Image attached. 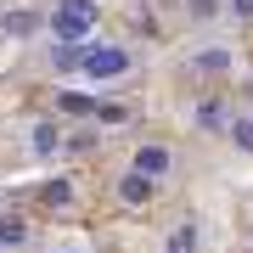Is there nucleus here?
I'll return each mask as SVG.
<instances>
[{
    "mask_svg": "<svg viewBox=\"0 0 253 253\" xmlns=\"http://www.w3.org/2000/svg\"><path fill=\"white\" fill-rule=\"evenodd\" d=\"M96 23H101V0H56L45 11V34L51 40H73V45H84L96 34Z\"/></svg>",
    "mask_w": 253,
    "mask_h": 253,
    "instance_id": "nucleus-1",
    "label": "nucleus"
},
{
    "mask_svg": "<svg viewBox=\"0 0 253 253\" xmlns=\"http://www.w3.org/2000/svg\"><path fill=\"white\" fill-rule=\"evenodd\" d=\"M79 73L90 84H118V79H129L135 73V51L129 45H118V40H84V62H79Z\"/></svg>",
    "mask_w": 253,
    "mask_h": 253,
    "instance_id": "nucleus-2",
    "label": "nucleus"
},
{
    "mask_svg": "<svg viewBox=\"0 0 253 253\" xmlns=\"http://www.w3.org/2000/svg\"><path fill=\"white\" fill-rule=\"evenodd\" d=\"M186 68L197 73V79H225V73H236V45H225V40H203V45L186 51Z\"/></svg>",
    "mask_w": 253,
    "mask_h": 253,
    "instance_id": "nucleus-3",
    "label": "nucleus"
},
{
    "mask_svg": "<svg viewBox=\"0 0 253 253\" xmlns=\"http://www.w3.org/2000/svg\"><path fill=\"white\" fill-rule=\"evenodd\" d=\"M129 169L146 174V180H169V174H174V152H169L163 141H141L135 158H129Z\"/></svg>",
    "mask_w": 253,
    "mask_h": 253,
    "instance_id": "nucleus-4",
    "label": "nucleus"
},
{
    "mask_svg": "<svg viewBox=\"0 0 253 253\" xmlns=\"http://www.w3.org/2000/svg\"><path fill=\"white\" fill-rule=\"evenodd\" d=\"M62 124H56V118H34V124H28V152L34 158H56L62 152Z\"/></svg>",
    "mask_w": 253,
    "mask_h": 253,
    "instance_id": "nucleus-5",
    "label": "nucleus"
},
{
    "mask_svg": "<svg viewBox=\"0 0 253 253\" xmlns=\"http://www.w3.org/2000/svg\"><path fill=\"white\" fill-rule=\"evenodd\" d=\"M40 28H45V17H40L34 6H17V11H6V17H0V34L17 40V45H23V40H34Z\"/></svg>",
    "mask_w": 253,
    "mask_h": 253,
    "instance_id": "nucleus-6",
    "label": "nucleus"
},
{
    "mask_svg": "<svg viewBox=\"0 0 253 253\" xmlns=\"http://www.w3.org/2000/svg\"><path fill=\"white\" fill-rule=\"evenodd\" d=\"M163 253H203V225H197V219H174V225H169V236H163Z\"/></svg>",
    "mask_w": 253,
    "mask_h": 253,
    "instance_id": "nucleus-7",
    "label": "nucleus"
},
{
    "mask_svg": "<svg viewBox=\"0 0 253 253\" xmlns=\"http://www.w3.org/2000/svg\"><path fill=\"white\" fill-rule=\"evenodd\" d=\"M152 186H158V180L124 169V174H118V203H124V208H146V203H152Z\"/></svg>",
    "mask_w": 253,
    "mask_h": 253,
    "instance_id": "nucleus-8",
    "label": "nucleus"
},
{
    "mask_svg": "<svg viewBox=\"0 0 253 253\" xmlns=\"http://www.w3.org/2000/svg\"><path fill=\"white\" fill-rule=\"evenodd\" d=\"M219 135H225V146H231V152H248V158H253V113H231Z\"/></svg>",
    "mask_w": 253,
    "mask_h": 253,
    "instance_id": "nucleus-9",
    "label": "nucleus"
},
{
    "mask_svg": "<svg viewBox=\"0 0 253 253\" xmlns=\"http://www.w3.org/2000/svg\"><path fill=\"white\" fill-rule=\"evenodd\" d=\"M28 236H34V231H28V219H23V214H0V248H6V253L28 248Z\"/></svg>",
    "mask_w": 253,
    "mask_h": 253,
    "instance_id": "nucleus-10",
    "label": "nucleus"
},
{
    "mask_svg": "<svg viewBox=\"0 0 253 253\" xmlns=\"http://www.w3.org/2000/svg\"><path fill=\"white\" fill-rule=\"evenodd\" d=\"M79 62H84V45H73V40H56L51 45V68L56 73H79Z\"/></svg>",
    "mask_w": 253,
    "mask_h": 253,
    "instance_id": "nucleus-11",
    "label": "nucleus"
},
{
    "mask_svg": "<svg viewBox=\"0 0 253 253\" xmlns=\"http://www.w3.org/2000/svg\"><path fill=\"white\" fill-rule=\"evenodd\" d=\"M225 101H197V113H191V124H203V129H225Z\"/></svg>",
    "mask_w": 253,
    "mask_h": 253,
    "instance_id": "nucleus-12",
    "label": "nucleus"
},
{
    "mask_svg": "<svg viewBox=\"0 0 253 253\" xmlns=\"http://www.w3.org/2000/svg\"><path fill=\"white\" fill-rule=\"evenodd\" d=\"M186 17L191 23H214V17H225V0H186Z\"/></svg>",
    "mask_w": 253,
    "mask_h": 253,
    "instance_id": "nucleus-13",
    "label": "nucleus"
},
{
    "mask_svg": "<svg viewBox=\"0 0 253 253\" xmlns=\"http://www.w3.org/2000/svg\"><path fill=\"white\" fill-rule=\"evenodd\" d=\"M45 203H51V208H68V203H73V186H68V180H45Z\"/></svg>",
    "mask_w": 253,
    "mask_h": 253,
    "instance_id": "nucleus-14",
    "label": "nucleus"
},
{
    "mask_svg": "<svg viewBox=\"0 0 253 253\" xmlns=\"http://www.w3.org/2000/svg\"><path fill=\"white\" fill-rule=\"evenodd\" d=\"M62 113H79V118H96V101H90V96H73V90H68V96H62Z\"/></svg>",
    "mask_w": 253,
    "mask_h": 253,
    "instance_id": "nucleus-15",
    "label": "nucleus"
},
{
    "mask_svg": "<svg viewBox=\"0 0 253 253\" xmlns=\"http://www.w3.org/2000/svg\"><path fill=\"white\" fill-rule=\"evenodd\" d=\"M225 17L231 23H253V0H225Z\"/></svg>",
    "mask_w": 253,
    "mask_h": 253,
    "instance_id": "nucleus-16",
    "label": "nucleus"
},
{
    "mask_svg": "<svg viewBox=\"0 0 253 253\" xmlns=\"http://www.w3.org/2000/svg\"><path fill=\"white\" fill-rule=\"evenodd\" d=\"M45 253H96V248H90V242H73V236H62V242H51Z\"/></svg>",
    "mask_w": 253,
    "mask_h": 253,
    "instance_id": "nucleus-17",
    "label": "nucleus"
},
{
    "mask_svg": "<svg viewBox=\"0 0 253 253\" xmlns=\"http://www.w3.org/2000/svg\"><path fill=\"white\" fill-rule=\"evenodd\" d=\"M0 253H6V248H0Z\"/></svg>",
    "mask_w": 253,
    "mask_h": 253,
    "instance_id": "nucleus-18",
    "label": "nucleus"
}]
</instances>
